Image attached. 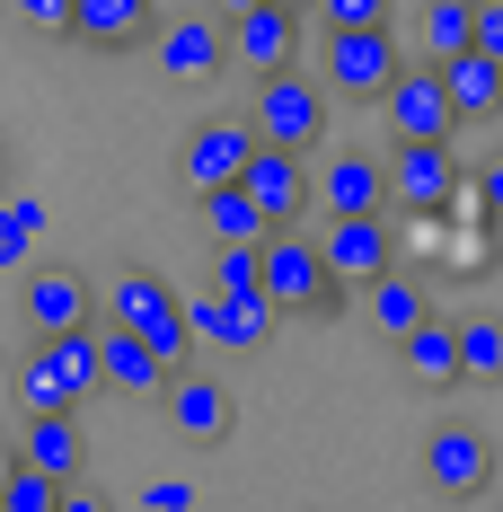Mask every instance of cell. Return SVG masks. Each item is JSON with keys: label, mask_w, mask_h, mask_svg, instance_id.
I'll return each mask as SVG.
<instances>
[{"label": "cell", "mask_w": 503, "mask_h": 512, "mask_svg": "<svg viewBox=\"0 0 503 512\" xmlns=\"http://www.w3.org/2000/svg\"><path fill=\"white\" fill-rule=\"evenodd\" d=\"M477 195H486V221H495V230H503V159H495V168H486V177H477Z\"/></svg>", "instance_id": "obj_33"}, {"label": "cell", "mask_w": 503, "mask_h": 512, "mask_svg": "<svg viewBox=\"0 0 503 512\" xmlns=\"http://www.w3.org/2000/svg\"><path fill=\"white\" fill-rule=\"evenodd\" d=\"M398 371L415 389H459L468 380V354H459V318H424L398 336Z\"/></svg>", "instance_id": "obj_19"}, {"label": "cell", "mask_w": 503, "mask_h": 512, "mask_svg": "<svg viewBox=\"0 0 503 512\" xmlns=\"http://www.w3.org/2000/svg\"><path fill=\"white\" fill-rule=\"evenodd\" d=\"M62 486H71V477H53V468H36V460H9L0 504L9 512H62Z\"/></svg>", "instance_id": "obj_27"}, {"label": "cell", "mask_w": 503, "mask_h": 512, "mask_svg": "<svg viewBox=\"0 0 503 512\" xmlns=\"http://www.w3.org/2000/svg\"><path fill=\"white\" fill-rule=\"evenodd\" d=\"M98 301H106V292H89V274H71V265H27V274H18V318H27V336L89 327Z\"/></svg>", "instance_id": "obj_10"}, {"label": "cell", "mask_w": 503, "mask_h": 512, "mask_svg": "<svg viewBox=\"0 0 503 512\" xmlns=\"http://www.w3.org/2000/svg\"><path fill=\"white\" fill-rule=\"evenodd\" d=\"M142 504H151V512H186V504H195V486H186V477H159V486H142Z\"/></svg>", "instance_id": "obj_31"}, {"label": "cell", "mask_w": 503, "mask_h": 512, "mask_svg": "<svg viewBox=\"0 0 503 512\" xmlns=\"http://www.w3.org/2000/svg\"><path fill=\"white\" fill-rule=\"evenodd\" d=\"M159 415H168V433H177V442H195V451L230 442V424H239L230 389H221L212 371H177V380H168V398H159Z\"/></svg>", "instance_id": "obj_14"}, {"label": "cell", "mask_w": 503, "mask_h": 512, "mask_svg": "<svg viewBox=\"0 0 503 512\" xmlns=\"http://www.w3.org/2000/svg\"><path fill=\"white\" fill-rule=\"evenodd\" d=\"M256 151H265L256 115H203V124H186V142H177V177H186V195H212V186H239Z\"/></svg>", "instance_id": "obj_4"}, {"label": "cell", "mask_w": 503, "mask_h": 512, "mask_svg": "<svg viewBox=\"0 0 503 512\" xmlns=\"http://www.w3.org/2000/svg\"><path fill=\"white\" fill-rule=\"evenodd\" d=\"M18 460L53 468V477H80V460H89V433H80V407L27 415V433H18Z\"/></svg>", "instance_id": "obj_20"}, {"label": "cell", "mask_w": 503, "mask_h": 512, "mask_svg": "<svg viewBox=\"0 0 503 512\" xmlns=\"http://www.w3.org/2000/svg\"><path fill=\"white\" fill-rule=\"evenodd\" d=\"M9 9L27 36H71V18H80V0H9Z\"/></svg>", "instance_id": "obj_30"}, {"label": "cell", "mask_w": 503, "mask_h": 512, "mask_svg": "<svg viewBox=\"0 0 503 512\" xmlns=\"http://www.w3.org/2000/svg\"><path fill=\"white\" fill-rule=\"evenodd\" d=\"M212 9H221V18H239V9H256V0H212Z\"/></svg>", "instance_id": "obj_35"}, {"label": "cell", "mask_w": 503, "mask_h": 512, "mask_svg": "<svg viewBox=\"0 0 503 512\" xmlns=\"http://www.w3.org/2000/svg\"><path fill=\"white\" fill-rule=\"evenodd\" d=\"M309 18L318 27H380V18H398V0H309Z\"/></svg>", "instance_id": "obj_29"}, {"label": "cell", "mask_w": 503, "mask_h": 512, "mask_svg": "<svg viewBox=\"0 0 503 512\" xmlns=\"http://www.w3.org/2000/svg\"><path fill=\"white\" fill-rule=\"evenodd\" d=\"M336 212H398V195H389V159H318V221H336Z\"/></svg>", "instance_id": "obj_16"}, {"label": "cell", "mask_w": 503, "mask_h": 512, "mask_svg": "<svg viewBox=\"0 0 503 512\" xmlns=\"http://www.w3.org/2000/svg\"><path fill=\"white\" fill-rule=\"evenodd\" d=\"M248 195L265 204V221H274V230H292V221H309V212H318V159L265 142V151L248 159Z\"/></svg>", "instance_id": "obj_12"}, {"label": "cell", "mask_w": 503, "mask_h": 512, "mask_svg": "<svg viewBox=\"0 0 503 512\" xmlns=\"http://www.w3.org/2000/svg\"><path fill=\"white\" fill-rule=\"evenodd\" d=\"M486 468H495V442H486L477 424H433V433H424V486H433V495H477Z\"/></svg>", "instance_id": "obj_15"}, {"label": "cell", "mask_w": 503, "mask_h": 512, "mask_svg": "<svg viewBox=\"0 0 503 512\" xmlns=\"http://www.w3.org/2000/svg\"><path fill=\"white\" fill-rule=\"evenodd\" d=\"M159 36V0H80V18H71V45L89 53H133Z\"/></svg>", "instance_id": "obj_18"}, {"label": "cell", "mask_w": 503, "mask_h": 512, "mask_svg": "<svg viewBox=\"0 0 503 512\" xmlns=\"http://www.w3.org/2000/svg\"><path fill=\"white\" fill-rule=\"evenodd\" d=\"M195 309V336H203V354H265L274 345V292H203V301H186Z\"/></svg>", "instance_id": "obj_8"}, {"label": "cell", "mask_w": 503, "mask_h": 512, "mask_svg": "<svg viewBox=\"0 0 503 512\" xmlns=\"http://www.w3.org/2000/svg\"><path fill=\"white\" fill-rule=\"evenodd\" d=\"M98 389H106V318L62 327V336H27V354H18V415L89 407Z\"/></svg>", "instance_id": "obj_1"}, {"label": "cell", "mask_w": 503, "mask_h": 512, "mask_svg": "<svg viewBox=\"0 0 503 512\" xmlns=\"http://www.w3.org/2000/svg\"><path fill=\"white\" fill-rule=\"evenodd\" d=\"M168 301H177V292H168V274H159V265H124V274L106 283L98 318H106V327H142V318H151V309H168Z\"/></svg>", "instance_id": "obj_23"}, {"label": "cell", "mask_w": 503, "mask_h": 512, "mask_svg": "<svg viewBox=\"0 0 503 512\" xmlns=\"http://www.w3.org/2000/svg\"><path fill=\"white\" fill-rule=\"evenodd\" d=\"M301 18L292 0H256L230 18V62L248 71V80H274V71H301Z\"/></svg>", "instance_id": "obj_7"}, {"label": "cell", "mask_w": 503, "mask_h": 512, "mask_svg": "<svg viewBox=\"0 0 503 512\" xmlns=\"http://www.w3.org/2000/svg\"><path fill=\"white\" fill-rule=\"evenodd\" d=\"M362 318H371V327H380V336L398 345L406 327H424V318H433V301H424V283H415L406 265H389L380 283H362Z\"/></svg>", "instance_id": "obj_21"}, {"label": "cell", "mask_w": 503, "mask_h": 512, "mask_svg": "<svg viewBox=\"0 0 503 512\" xmlns=\"http://www.w3.org/2000/svg\"><path fill=\"white\" fill-rule=\"evenodd\" d=\"M327 106H336V89L327 80H301V71H274V80H256V133L265 142H283V151H318L327 142Z\"/></svg>", "instance_id": "obj_5"}, {"label": "cell", "mask_w": 503, "mask_h": 512, "mask_svg": "<svg viewBox=\"0 0 503 512\" xmlns=\"http://www.w3.org/2000/svg\"><path fill=\"white\" fill-rule=\"evenodd\" d=\"M230 62V18L221 9H203V18H159L151 36V71L159 80H212Z\"/></svg>", "instance_id": "obj_13"}, {"label": "cell", "mask_w": 503, "mask_h": 512, "mask_svg": "<svg viewBox=\"0 0 503 512\" xmlns=\"http://www.w3.org/2000/svg\"><path fill=\"white\" fill-rule=\"evenodd\" d=\"M36 230H45V195H9V212H0V274L9 283L36 265Z\"/></svg>", "instance_id": "obj_26"}, {"label": "cell", "mask_w": 503, "mask_h": 512, "mask_svg": "<svg viewBox=\"0 0 503 512\" xmlns=\"http://www.w3.org/2000/svg\"><path fill=\"white\" fill-rule=\"evenodd\" d=\"M195 204H203V230H212V239H274L265 204L248 195V177H239V186H212V195H195Z\"/></svg>", "instance_id": "obj_24"}, {"label": "cell", "mask_w": 503, "mask_h": 512, "mask_svg": "<svg viewBox=\"0 0 503 512\" xmlns=\"http://www.w3.org/2000/svg\"><path fill=\"white\" fill-rule=\"evenodd\" d=\"M459 354L468 380H503V318H459Z\"/></svg>", "instance_id": "obj_28"}, {"label": "cell", "mask_w": 503, "mask_h": 512, "mask_svg": "<svg viewBox=\"0 0 503 512\" xmlns=\"http://www.w3.org/2000/svg\"><path fill=\"white\" fill-rule=\"evenodd\" d=\"M62 512H106V495L89 486V477H71V486H62Z\"/></svg>", "instance_id": "obj_32"}, {"label": "cell", "mask_w": 503, "mask_h": 512, "mask_svg": "<svg viewBox=\"0 0 503 512\" xmlns=\"http://www.w3.org/2000/svg\"><path fill=\"white\" fill-rule=\"evenodd\" d=\"M168 380H177V362L159 354L142 327H106V389H115V398L142 407V398H168Z\"/></svg>", "instance_id": "obj_17"}, {"label": "cell", "mask_w": 503, "mask_h": 512, "mask_svg": "<svg viewBox=\"0 0 503 512\" xmlns=\"http://www.w3.org/2000/svg\"><path fill=\"white\" fill-rule=\"evenodd\" d=\"M406 71V45L398 27L380 18V27H318V80L336 89V98H389V80Z\"/></svg>", "instance_id": "obj_3"}, {"label": "cell", "mask_w": 503, "mask_h": 512, "mask_svg": "<svg viewBox=\"0 0 503 512\" xmlns=\"http://www.w3.org/2000/svg\"><path fill=\"white\" fill-rule=\"evenodd\" d=\"M442 80H451V98H459L468 124H495V115H503V62H495L486 45L451 53V62H442Z\"/></svg>", "instance_id": "obj_22"}, {"label": "cell", "mask_w": 503, "mask_h": 512, "mask_svg": "<svg viewBox=\"0 0 503 512\" xmlns=\"http://www.w3.org/2000/svg\"><path fill=\"white\" fill-rule=\"evenodd\" d=\"M477 27H486V0H433V9H424V62L468 53V45H477Z\"/></svg>", "instance_id": "obj_25"}, {"label": "cell", "mask_w": 503, "mask_h": 512, "mask_svg": "<svg viewBox=\"0 0 503 512\" xmlns=\"http://www.w3.org/2000/svg\"><path fill=\"white\" fill-rule=\"evenodd\" d=\"M318 248H327V265L362 292V283H380V274L398 265V221H389V212H336V221H318Z\"/></svg>", "instance_id": "obj_9"}, {"label": "cell", "mask_w": 503, "mask_h": 512, "mask_svg": "<svg viewBox=\"0 0 503 512\" xmlns=\"http://www.w3.org/2000/svg\"><path fill=\"white\" fill-rule=\"evenodd\" d=\"M389 195H398V212H415V221H442V204L459 195L451 142H389Z\"/></svg>", "instance_id": "obj_11"}, {"label": "cell", "mask_w": 503, "mask_h": 512, "mask_svg": "<svg viewBox=\"0 0 503 512\" xmlns=\"http://www.w3.org/2000/svg\"><path fill=\"white\" fill-rule=\"evenodd\" d=\"M265 292L292 309V318H336V309L353 301V283L336 274V265H327L318 230H301V221L265 239Z\"/></svg>", "instance_id": "obj_2"}, {"label": "cell", "mask_w": 503, "mask_h": 512, "mask_svg": "<svg viewBox=\"0 0 503 512\" xmlns=\"http://www.w3.org/2000/svg\"><path fill=\"white\" fill-rule=\"evenodd\" d=\"M477 45H486V53L503 62V0H486V27H477Z\"/></svg>", "instance_id": "obj_34"}, {"label": "cell", "mask_w": 503, "mask_h": 512, "mask_svg": "<svg viewBox=\"0 0 503 512\" xmlns=\"http://www.w3.org/2000/svg\"><path fill=\"white\" fill-rule=\"evenodd\" d=\"M380 124H389V142H451L468 115H459L442 62H406L389 80V98H380Z\"/></svg>", "instance_id": "obj_6"}, {"label": "cell", "mask_w": 503, "mask_h": 512, "mask_svg": "<svg viewBox=\"0 0 503 512\" xmlns=\"http://www.w3.org/2000/svg\"><path fill=\"white\" fill-rule=\"evenodd\" d=\"M292 9H309V0H292Z\"/></svg>", "instance_id": "obj_36"}]
</instances>
